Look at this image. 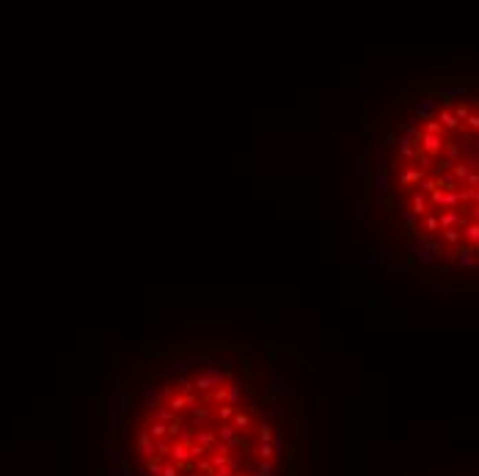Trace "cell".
I'll use <instances>...</instances> for the list:
<instances>
[{
    "instance_id": "cell-2",
    "label": "cell",
    "mask_w": 479,
    "mask_h": 476,
    "mask_svg": "<svg viewBox=\"0 0 479 476\" xmlns=\"http://www.w3.org/2000/svg\"><path fill=\"white\" fill-rule=\"evenodd\" d=\"M372 184L396 237L440 270H479V83L402 100L374 144Z\"/></svg>"
},
{
    "instance_id": "cell-1",
    "label": "cell",
    "mask_w": 479,
    "mask_h": 476,
    "mask_svg": "<svg viewBox=\"0 0 479 476\" xmlns=\"http://www.w3.org/2000/svg\"><path fill=\"white\" fill-rule=\"evenodd\" d=\"M308 410L300 369L281 344H140L113 394V476H303Z\"/></svg>"
}]
</instances>
